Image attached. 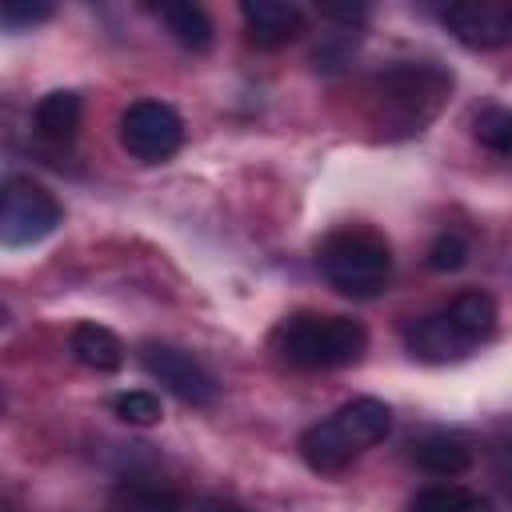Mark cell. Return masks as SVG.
<instances>
[{"instance_id":"obj_1","label":"cell","mask_w":512,"mask_h":512,"mask_svg":"<svg viewBox=\"0 0 512 512\" xmlns=\"http://www.w3.org/2000/svg\"><path fill=\"white\" fill-rule=\"evenodd\" d=\"M452 92V72L436 60H400L372 80V124L384 136L424 132Z\"/></svg>"},{"instance_id":"obj_2","label":"cell","mask_w":512,"mask_h":512,"mask_svg":"<svg viewBox=\"0 0 512 512\" xmlns=\"http://www.w3.org/2000/svg\"><path fill=\"white\" fill-rule=\"evenodd\" d=\"M268 348L288 368H304V372L348 368L364 356L368 328L356 316H340V312H292L268 332Z\"/></svg>"},{"instance_id":"obj_3","label":"cell","mask_w":512,"mask_h":512,"mask_svg":"<svg viewBox=\"0 0 512 512\" xmlns=\"http://www.w3.org/2000/svg\"><path fill=\"white\" fill-rule=\"evenodd\" d=\"M388 432H392V408L376 396H356L300 432V456L312 472H340L360 452L380 444Z\"/></svg>"},{"instance_id":"obj_4","label":"cell","mask_w":512,"mask_h":512,"mask_svg":"<svg viewBox=\"0 0 512 512\" xmlns=\"http://www.w3.org/2000/svg\"><path fill=\"white\" fill-rule=\"evenodd\" d=\"M492 332H496V304H492L488 292L472 288V292H460L452 304H444V308L412 320L404 328V340H408L412 356L432 360V364H444V360L468 356Z\"/></svg>"},{"instance_id":"obj_5","label":"cell","mask_w":512,"mask_h":512,"mask_svg":"<svg viewBox=\"0 0 512 512\" xmlns=\"http://www.w3.org/2000/svg\"><path fill=\"white\" fill-rule=\"evenodd\" d=\"M316 264L340 296L372 300L384 292V284L392 276V248L376 228L348 224V228H336L332 236H324Z\"/></svg>"},{"instance_id":"obj_6","label":"cell","mask_w":512,"mask_h":512,"mask_svg":"<svg viewBox=\"0 0 512 512\" xmlns=\"http://www.w3.org/2000/svg\"><path fill=\"white\" fill-rule=\"evenodd\" d=\"M64 208L32 176H8L0 192V240L8 248H28L56 232Z\"/></svg>"},{"instance_id":"obj_7","label":"cell","mask_w":512,"mask_h":512,"mask_svg":"<svg viewBox=\"0 0 512 512\" xmlns=\"http://www.w3.org/2000/svg\"><path fill=\"white\" fill-rule=\"evenodd\" d=\"M184 144V120L164 100H136L120 116V148L140 164H160Z\"/></svg>"},{"instance_id":"obj_8","label":"cell","mask_w":512,"mask_h":512,"mask_svg":"<svg viewBox=\"0 0 512 512\" xmlns=\"http://www.w3.org/2000/svg\"><path fill=\"white\" fill-rule=\"evenodd\" d=\"M136 360H140V368H144L152 380H160L176 400H184V404H192V408H208V404L216 400V392H220L216 376H212L192 352H184V348H176V344L144 340V344L136 348Z\"/></svg>"},{"instance_id":"obj_9","label":"cell","mask_w":512,"mask_h":512,"mask_svg":"<svg viewBox=\"0 0 512 512\" xmlns=\"http://www.w3.org/2000/svg\"><path fill=\"white\" fill-rule=\"evenodd\" d=\"M440 20L464 48H512V0H456L440 12Z\"/></svg>"},{"instance_id":"obj_10","label":"cell","mask_w":512,"mask_h":512,"mask_svg":"<svg viewBox=\"0 0 512 512\" xmlns=\"http://www.w3.org/2000/svg\"><path fill=\"white\" fill-rule=\"evenodd\" d=\"M240 16L256 48H284L304 32V12L284 0H244Z\"/></svg>"},{"instance_id":"obj_11","label":"cell","mask_w":512,"mask_h":512,"mask_svg":"<svg viewBox=\"0 0 512 512\" xmlns=\"http://www.w3.org/2000/svg\"><path fill=\"white\" fill-rule=\"evenodd\" d=\"M108 512H184V504L156 476H120L108 492Z\"/></svg>"},{"instance_id":"obj_12","label":"cell","mask_w":512,"mask_h":512,"mask_svg":"<svg viewBox=\"0 0 512 512\" xmlns=\"http://www.w3.org/2000/svg\"><path fill=\"white\" fill-rule=\"evenodd\" d=\"M412 460L432 476H460L472 464V444L460 432L432 428L412 444Z\"/></svg>"},{"instance_id":"obj_13","label":"cell","mask_w":512,"mask_h":512,"mask_svg":"<svg viewBox=\"0 0 512 512\" xmlns=\"http://www.w3.org/2000/svg\"><path fill=\"white\" fill-rule=\"evenodd\" d=\"M68 348H72V356H76L84 368H92V372H116V368L124 364V344H120V336H116L112 328H104V324H92V320L72 328Z\"/></svg>"},{"instance_id":"obj_14","label":"cell","mask_w":512,"mask_h":512,"mask_svg":"<svg viewBox=\"0 0 512 512\" xmlns=\"http://www.w3.org/2000/svg\"><path fill=\"white\" fill-rule=\"evenodd\" d=\"M80 116H84V104H80V96L68 92V88H56V92L40 96V104H36V112H32L36 132H40L44 140H60V144L76 136Z\"/></svg>"},{"instance_id":"obj_15","label":"cell","mask_w":512,"mask_h":512,"mask_svg":"<svg viewBox=\"0 0 512 512\" xmlns=\"http://www.w3.org/2000/svg\"><path fill=\"white\" fill-rule=\"evenodd\" d=\"M156 16H160V24L168 28V36H172L176 44H184V48H192V52H204V48L212 44V20L204 16V8L176 0V4H160Z\"/></svg>"},{"instance_id":"obj_16","label":"cell","mask_w":512,"mask_h":512,"mask_svg":"<svg viewBox=\"0 0 512 512\" xmlns=\"http://www.w3.org/2000/svg\"><path fill=\"white\" fill-rule=\"evenodd\" d=\"M408 512H488V500L460 484H428L408 500Z\"/></svg>"},{"instance_id":"obj_17","label":"cell","mask_w":512,"mask_h":512,"mask_svg":"<svg viewBox=\"0 0 512 512\" xmlns=\"http://www.w3.org/2000/svg\"><path fill=\"white\" fill-rule=\"evenodd\" d=\"M472 132H476V140H480L488 152L512 156V112H508V108H500V104L480 108L476 120H472Z\"/></svg>"},{"instance_id":"obj_18","label":"cell","mask_w":512,"mask_h":512,"mask_svg":"<svg viewBox=\"0 0 512 512\" xmlns=\"http://www.w3.org/2000/svg\"><path fill=\"white\" fill-rule=\"evenodd\" d=\"M112 412L124 420V424H156L164 412H160V396L156 392H144V388H132V392H120L112 396Z\"/></svg>"},{"instance_id":"obj_19","label":"cell","mask_w":512,"mask_h":512,"mask_svg":"<svg viewBox=\"0 0 512 512\" xmlns=\"http://www.w3.org/2000/svg\"><path fill=\"white\" fill-rule=\"evenodd\" d=\"M52 16V4L48 0H4L0 4V24L8 32H20V28H32L40 20Z\"/></svg>"},{"instance_id":"obj_20","label":"cell","mask_w":512,"mask_h":512,"mask_svg":"<svg viewBox=\"0 0 512 512\" xmlns=\"http://www.w3.org/2000/svg\"><path fill=\"white\" fill-rule=\"evenodd\" d=\"M464 260H468V244L456 232L436 236L428 248V268H436V272H456V268H464Z\"/></svg>"},{"instance_id":"obj_21","label":"cell","mask_w":512,"mask_h":512,"mask_svg":"<svg viewBox=\"0 0 512 512\" xmlns=\"http://www.w3.org/2000/svg\"><path fill=\"white\" fill-rule=\"evenodd\" d=\"M192 512H248L244 504H236V500H224V496H204Z\"/></svg>"},{"instance_id":"obj_22","label":"cell","mask_w":512,"mask_h":512,"mask_svg":"<svg viewBox=\"0 0 512 512\" xmlns=\"http://www.w3.org/2000/svg\"><path fill=\"white\" fill-rule=\"evenodd\" d=\"M500 464H504V476H508V484H512V436L500 444Z\"/></svg>"}]
</instances>
